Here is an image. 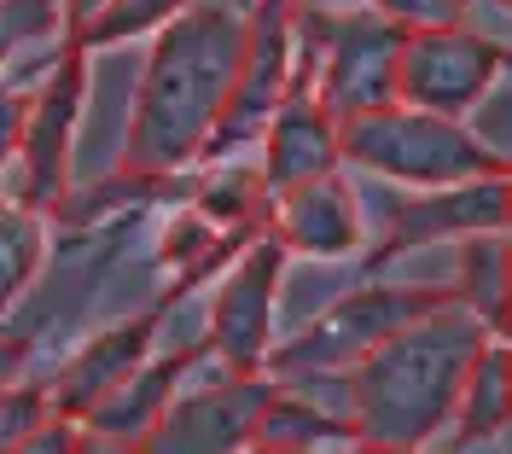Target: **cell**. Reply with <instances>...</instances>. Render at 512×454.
Returning <instances> with one entry per match:
<instances>
[{
  "instance_id": "1",
  "label": "cell",
  "mask_w": 512,
  "mask_h": 454,
  "mask_svg": "<svg viewBox=\"0 0 512 454\" xmlns=\"http://www.w3.org/2000/svg\"><path fill=\"white\" fill-rule=\"evenodd\" d=\"M239 47H245V12L227 0H187L158 30L123 140L134 175H181L187 163H198L233 94Z\"/></svg>"
},
{
  "instance_id": "2",
  "label": "cell",
  "mask_w": 512,
  "mask_h": 454,
  "mask_svg": "<svg viewBox=\"0 0 512 454\" xmlns=\"http://www.w3.org/2000/svg\"><path fill=\"white\" fill-rule=\"evenodd\" d=\"M501 338L466 309V303H437L431 315L390 332L379 350L350 367V420L361 443H390V449H425L448 420L460 385L483 356V344Z\"/></svg>"
},
{
  "instance_id": "3",
  "label": "cell",
  "mask_w": 512,
  "mask_h": 454,
  "mask_svg": "<svg viewBox=\"0 0 512 454\" xmlns=\"http://www.w3.org/2000/svg\"><path fill=\"white\" fill-rule=\"evenodd\" d=\"M338 152L344 163L402 181V187H454V181H483V175H507V158L489 152L478 129L448 123L431 111H408V105H379L338 123Z\"/></svg>"
},
{
  "instance_id": "4",
  "label": "cell",
  "mask_w": 512,
  "mask_h": 454,
  "mask_svg": "<svg viewBox=\"0 0 512 454\" xmlns=\"http://www.w3.org/2000/svg\"><path fill=\"white\" fill-rule=\"evenodd\" d=\"M448 286H361V292L338 297L320 321H309L297 338L274 344L262 361V379L268 385H286V379H309V373H350L367 350H379L390 332H402L408 321L431 315L437 303H448Z\"/></svg>"
},
{
  "instance_id": "5",
  "label": "cell",
  "mask_w": 512,
  "mask_h": 454,
  "mask_svg": "<svg viewBox=\"0 0 512 454\" xmlns=\"http://www.w3.org/2000/svg\"><path fill=\"white\" fill-rule=\"evenodd\" d=\"M501 70H507V47L495 35L466 30V24L408 35L402 59H396V105L460 123L472 105L495 94Z\"/></svg>"
},
{
  "instance_id": "6",
  "label": "cell",
  "mask_w": 512,
  "mask_h": 454,
  "mask_svg": "<svg viewBox=\"0 0 512 454\" xmlns=\"http://www.w3.org/2000/svg\"><path fill=\"white\" fill-rule=\"evenodd\" d=\"M291 6L297 0H251L245 47H239V76H233V94H227L198 163H222L239 146L262 140L274 105L291 94Z\"/></svg>"
},
{
  "instance_id": "7",
  "label": "cell",
  "mask_w": 512,
  "mask_h": 454,
  "mask_svg": "<svg viewBox=\"0 0 512 454\" xmlns=\"http://www.w3.org/2000/svg\"><path fill=\"white\" fill-rule=\"evenodd\" d=\"M82 99H88V76H82V53L64 41L59 65L30 88V117H24V193L12 198L30 216H53L70 187V152H76V123H82Z\"/></svg>"
},
{
  "instance_id": "8",
  "label": "cell",
  "mask_w": 512,
  "mask_h": 454,
  "mask_svg": "<svg viewBox=\"0 0 512 454\" xmlns=\"http://www.w3.org/2000/svg\"><path fill=\"white\" fill-rule=\"evenodd\" d=\"M286 274V245L274 233H251L239 245V262L222 280V292L210 303V338L204 350L222 361L227 373H262V361L274 350V297Z\"/></svg>"
},
{
  "instance_id": "9",
  "label": "cell",
  "mask_w": 512,
  "mask_h": 454,
  "mask_svg": "<svg viewBox=\"0 0 512 454\" xmlns=\"http://www.w3.org/2000/svg\"><path fill=\"white\" fill-rule=\"evenodd\" d=\"M268 390L274 385L262 373H227L222 385L187 390L140 437V454H239V449H251Z\"/></svg>"
},
{
  "instance_id": "10",
  "label": "cell",
  "mask_w": 512,
  "mask_h": 454,
  "mask_svg": "<svg viewBox=\"0 0 512 454\" xmlns=\"http://www.w3.org/2000/svg\"><path fill=\"white\" fill-rule=\"evenodd\" d=\"M507 175H483V181H454V187H425L419 198L396 204L384 222L379 245L367 251V268L408 257L419 245H443V239H472V233H507Z\"/></svg>"
},
{
  "instance_id": "11",
  "label": "cell",
  "mask_w": 512,
  "mask_h": 454,
  "mask_svg": "<svg viewBox=\"0 0 512 454\" xmlns=\"http://www.w3.org/2000/svg\"><path fill=\"white\" fill-rule=\"evenodd\" d=\"M158 332H163V315H134V321H117V326H105V332H94V338L53 373V385H47L53 414L70 420V425H82L140 361L152 356Z\"/></svg>"
},
{
  "instance_id": "12",
  "label": "cell",
  "mask_w": 512,
  "mask_h": 454,
  "mask_svg": "<svg viewBox=\"0 0 512 454\" xmlns=\"http://www.w3.org/2000/svg\"><path fill=\"white\" fill-rule=\"evenodd\" d=\"M338 163H344L338 117L309 88H291L262 129V187H268V198L291 193L303 181H320V175H338Z\"/></svg>"
},
{
  "instance_id": "13",
  "label": "cell",
  "mask_w": 512,
  "mask_h": 454,
  "mask_svg": "<svg viewBox=\"0 0 512 454\" xmlns=\"http://www.w3.org/2000/svg\"><path fill=\"white\" fill-rule=\"evenodd\" d=\"M268 233L286 245V257H350L361 245V210L344 175H320L291 193L268 198Z\"/></svg>"
},
{
  "instance_id": "14",
  "label": "cell",
  "mask_w": 512,
  "mask_h": 454,
  "mask_svg": "<svg viewBox=\"0 0 512 454\" xmlns=\"http://www.w3.org/2000/svg\"><path fill=\"white\" fill-rule=\"evenodd\" d=\"M210 350L198 344L187 356H163V361H140L134 373H128L123 385L111 390L105 402H99L94 414L82 420V431H94V437H117V443H140L152 425L163 420V408L175 402V390H181V373H187L192 361H204Z\"/></svg>"
},
{
  "instance_id": "15",
  "label": "cell",
  "mask_w": 512,
  "mask_h": 454,
  "mask_svg": "<svg viewBox=\"0 0 512 454\" xmlns=\"http://www.w3.org/2000/svg\"><path fill=\"white\" fill-rule=\"evenodd\" d=\"M256 443H268V449H297V454H332V449H350L355 443V420L326 414L309 396L274 385L268 402H262V420H256Z\"/></svg>"
},
{
  "instance_id": "16",
  "label": "cell",
  "mask_w": 512,
  "mask_h": 454,
  "mask_svg": "<svg viewBox=\"0 0 512 454\" xmlns=\"http://www.w3.org/2000/svg\"><path fill=\"white\" fill-rule=\"evenodd\" d=\"M454 420H460V449L507 437V344L501 338H489L483 356L472 361V373L460 385V402H454Z\"/></svg>"
},
{
  "instance_id": "17",
  "label": "cell",
  "mask_w": 512,
  "mask_h": 454,
  "mask_svg": "<svg viewBox=\"0 0 512 454\" xmlns=\"http://www.w3.org/2000/svg\"><path fill=\"white\" fill-rule=\"evenodd\" d=\"M448 292H454V303H466L489 332H501V315H507V239L501 233L460 239V280Z\"/></svg>"
},
{
  "instance_id": "18",
  "label": "cell",
  "mask_w": 512,
  "mask_h": 454,
  "mask_svg": "<svg viewBox=\"0 0 512 454\" xmlns=\"http://www.w3.org/2000/svg\"><path fill=\"white\" fill-rule=\"evenodd\" d=\"M41 251H47L41 216L0 198V321H6V309L30 292V280L41 274Z\"/></svg>"
},
{
  "instance_id": "19",
  "label": "cell",
  "mask_w": 512,
  "mask_h": 454,
  "mask_svg": "<svg viewBox=\"0 0 512 454\" xmlns=\"http://www.w3.org/2000/svg\"><path fill=\"white\" fill-rule=\"evenodd\" d=\"M262 198H268L262 175H256V169H239V163H227V169H216V175L198 181L192 210H198L210 227H256V222H268V216H262Z\"/></svg>"
},
{
  "instance_id": "20",
  "label": "cell",
  "mask_w": 512,
  "mask_h": 454,
  "mask_svg": "<svg viewBox=\"0 0 512 454\" xmlns=\"http://www.w3.org/2000/svg\"><path fill=\"white\" fill-rule=\"evenodd\" d=\"M181 6L187 0H111L94 24H82L70 35V47L88 53V47H111V41H134V35H158Z\"/></svg>"
},
{
  "instance_id": "21",
  "label": "cell",
  "mask_w": 512,
  "mask_h": 454,
  "mask_svg": "<svg viewBox=\"0 0 512 454\" xmlns=\"http://www.w3.org/2000/svg\"><path fill=\"white\" fill-rule=\"evenodd\" d=\"M47 414H53L47 385H35V379H12V385H0V454L18 449Z\"/></svg>"
},
{
  "instance_id": "22",
  "label": "cell",
  "mask_w": 512,
  "mask_h": 454,
  "mask_svg": "<svg viewBox=\"0 0 512 454\" xmlns=\"http://www.w3.org/2000/svg\"><path fill=\"white\" fill-rule=\"evenodd\" d=\"M373 12H379L384 24H396L402 35H425V30H448V24H460V0H373Z\"/></svg>"
},
{
  "instance_id": "23",
  "label": "cell",
  "mask_w": 512,
  "mask_h": 454,
  "mask_svg": "<svg viewBox=\"0 0 512 454\" xmlns=\"http://www.w3.org/2000/svg\"><path fill=\"white\" fill-rule=\"evenodd\" d=\"M24 117H30V88H18L12 76H0V169L18 163L24 146Z\"/></svg>"
},
{
  "instance_id": "24",
  "label": "cell",
  "mask_w": 512,
  "mask_h": 454,
  "mask_svg": "<svg viewBox=\"0 0 512 454\" xmlns=\"http://www.w3.org/2000/svg\"><path fill=\"white\" fill-rule=\"evenodd\" d=\"M76 437H82V425L59 420V414H47V420L35 425L30 437L18 443L12 454H76Z\"/></svg>"
},
{
  "instance_id": "25",
  "label": "cell",
  "mask_w": 512,
  "mask_h": 454,
  "mask_svg": "<svg viewBox=\"0 0 512 454\" xmlns=\"http://www.w3.org/2000/svg\"><path fill=\"white\" fill-rule=\"evenodd\" d=\"M24 361H30V338L24 332H0V385L24 379Z\"/></svg>"
},
{
  "instance_id": "26",
  "label": "cell",
  "mask_w": 512,
  "mask_h": 454,
  "mask_svg": "<svg viewBox=\"0 0 512 454\" xmlns=\"http://www.w3.org/2000/svg\"><path fill=\"white\" fill-rule=\"evenodd\" d=\"M76 454H140V443H117V437H94V431H82V437H76Z\"/></svg>"
},
{
  "instance_id": "27",
  "label": "cell",
  "mask_w": 512,
  "mask_h": 454,
  "mask_svg": "<svg viewBox=\"0 0 512 454\" xmlns=\"http://www.w3.org/2000/svg\"><path fill=\"white\" fill-rule=\"evenodd\" d=\"M105 6H111V0H64V24H70V35L82 30V24H94Z\"/></svg>"
},
{
  "instance_id": "28",
  "label": "cell",
  "mask_w": 512,
  "mask_h": 454,
  "mask_svg": "<svg viewBox=\"0 0 512 454\" xmlns=\"http://www.w3.org/2000/svg\"><path fill=\"white\" fill-rule=\"evenodd\" d=\"M338 454H425V449H390V443H361L355 437L350 449H338Z\"/></svg>"
},
{
  "instance_id": "29",
  "label": "cell",
  "mask_w": 512,
  "mask_h": 454,
  "mask_svg": "<svg viewBox=\"0 0 512 454\" xmlns=\"http://www.w3.org/2000/svg\"><path fill=\"white\" fill-rule=\"evenodd\" d=\"M239 454H297V449H268V443H251V449H239Z\"/></svg>"
},
{
  "instance_id": "30",
  "label": "cell",
  "mask_w": 512,
  "mask_h": 454,
  "mask_svg": "<svg viewBox=\"0 0 512 454\" xmlns=\"http://www.w3.org/2000/svg\"><path fill=\"white\" fill-rule=\"evenodd\" d=\"M227 6H239V12H251V0H227Z\"/></svg>"
},
{
  "instance_id": "31",
  "label": "cell",
  "mask_w": 512,
  "mask_h": 454,
  "mask_svg": "<svg viewBox=\"0 0 512 454\" xmlns=\"http://www.w3.org/2000/svg\"><path fill=\"white\" fill-rule=\"evenodd\" d=\"M460 6H472V0H460Z\"/></svg>"
},
{
  "instance_id": "32",
  "label": "cell",
  "mask_w": 512,
  "mask_h": 454,
  "mask_svg": "<svg viewBox=\"0 0 512 454\" xmlns=\"http://www.w3.org/2000/svg\"><path fill=\"white\" fill-rule=\"evenodd\" d=\"M0 76H6V65H0Z\"/></svg>"
}]
</instances>
